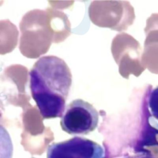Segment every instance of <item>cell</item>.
I'll return each instance as SVG.
<instances>
[{"instance_id":"cell-2","label":"cell","mask_w":158,"mask_h":158,"mask_svg":"<svg viewBox=\"0 0 158 158\" xmlns=\"http://www.w3.org/2000/svg\"><path fill=\"white\" fill-rule=\"evenodd\" d=\"M99 113L87 101L77 99L65 107L60 125L63 131L70 135H88L98 127Z\"/></svg>"},{"instance_id":"cell-6","label":"cell","mask_w":158,"mask_h":158,"mask_svg":"<svg viewBox=\"0 0 158 158\" xmlns=\"http://www.w3.org/2000/svg\"><path fill=\"white\" fill-rule=\"evenodd\" d=\"M122 158H156L152 154L148 152H141L138 153L130 156H127L125 157H123Z\"/></svg>"},{"instance_id":"cell-1","label":"cell","mask_w":158,"mask_h":158,"mask_svg":"<svg viewBox=\"0 0 158 158\" xmlns=\"http://www.w3.org/2000/svg\"><path fill=\"white\" fill-rule=\"evenodd\" d=\"M30 88L43 118L61 117L72 85L65 62L54 56L40 57L30 71Z\"/></svg>"},{"instance_id":"cell-5","label":"cell","mask_w":158,"mask_h":158,"mask_svg":"<svg viewBox=\"0 0 158 158\" xmlns=\"http://www.w3.org/2000/svg\"><path fill=\"white\" fill-rule=\"evenodd\" d=\"M149 107L152 116L158 120V86L152 90L150 93Z\"/></svg>"},{"instance_id":"cell-3","label":"cell","mask_w":158,"mask_h":158,"mask_svg":"<svg viewBox=\"0 0 158 158\" xmlns=\"http://www.w3.org/2000/svg\"><path fill=\"white\" fill-rule=\"evenodd\" d=\"M46 156L47 158H104L105 151L100 144L92 140L75 136L50 144Z\"/></svg>"},{"instance_id":"cell-4","label":"cell","mask_w":158,"mask_h":158,"mask_svg":"<svg viewBox=\"0 0 158 158\" xmlns=\"http://www.w3.org/2000/svg\"><path fill=\"white\" fill-rule=\"evenodd\" d=\"M13 144L7 130L0 125V158H12Z\"/></svg>"}]
</instances>
